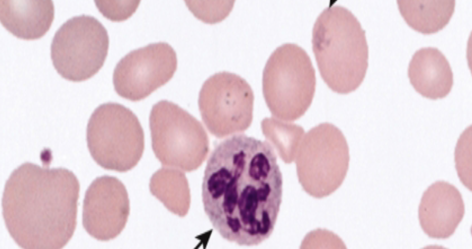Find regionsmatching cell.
I'll return each instance as SVG.
<instances>
[{
  "instance_id": "6da1fadb",
  "label": "cell",
  "mask_w": 472,
  "mask_h": 249,
  "mask_svg": "<svg viewBox=\"0 0 472 249\" xmlns=\"http://www.w3.org/2000/svg\"><path fill=\"white\" fill-rule=\"evenodd\" d=\"M204 209L221 236L240 245L267 239L282 200V177L273 147L244 134L219 143L207 162Z\"/></svg>"
},
{
  "instance_id": "7a4b0ae2",
  "label": "cell",
  "mask_w": 472,
  "mask_h": 249,
  "mask_svg": "<svg viewBox=\"0 0 472 249\" xmlns=\"http://www.w3.org/2000/svg\"><path fill=\"white\" fill-rule=\"evenodd\" d=\"M80 185L66 168L26 162L6 181L3 215L10 235L27 249H58L72 237L77 224Z\"/></svg>"
},
{
  "instance_id": "3957f363",
  "label": "cell",
  "mask_w": 472,
  "mask_h": 249,
  "mask_svg": "<svg viewBox=\"0 0 472 249\" xmlns=\"http://www.w3.org/2000/svg\"><path fill=\"white\" fill-rule=\"evenodd\" d=\"M312 49L320 75L333 91L356 90L368 68L365 31L352 13L341 6L324 9L312 30Z\"/></svg>"
},
{
  "instance_id": "277c9868",
  "label": "cell",
  "mask_w": 472,
  "mask_h": 249,
  "mask_svg": "<svg viewBox=\"0 0 472 249\" xmlns=\"http://www.w3.org/2000/svg\"><path fill=\"white\" fill-rule=\"evenodd\" d=\"M315 87V70L301 47L286 43L271 54L263 72L262 89L275 117L289 122L302 116L312 102Z\"/></svg>"
},
{
  "instance_id": "5b68a950",
  "label": "cell",
  "mask_w": 472,
  "mask_h": 249,
  "mask_svg": "<svg viewBox=\"0 0 472 249\" xmlns=\"http://www.w3.org/2000/svg\"><path fill=\"white\" fill-rule=\"evenodd\" d=\"M87 147L93 160L102 167L119 172L133 168L144 150L143 128L129 109L109 102L97 107L88 122Z\"/></svg>"
},
{
  "instance_id": "8992f818",
  "label": "cell",
  "mask_w": 472,
  "mask_h": 249,
  "mask_svg": "<svg viewBox=\"0 0 472 249\" xmlns=\"http://www.w3.org/2000/svg\"><path fill=\"white\" fill-rule=\"evenodd\" d=\"M349 147L341 131L324 122L304 135L296 157L303 190L318 199L335 192L343 183L349 163Z\"/></svg>"
},
{
  "instance_id": "52a82bcc",
  "label": "cell",
  "mask_w": 472,
  "mask_h": 249,
  "mask_svg": "<svg viewBox=\"0 0 472 249\" xmlns=\"http://www.w3.org/2000/svg\"><path fill=\"white\" fill-rule=\"evenodd\" d=\"M153 150L163 166L190 171L197 168L207 151L201 123L178 105L161 100L149 118Z\"/></svg>"
},
{
  "instance_id": "ba28073f",
  "label": "cell",
  "mask_w": 472,
  "mask_h": 249,
  "mask_svg": "<svg viewBox=\"0 0 472 249\" xmlns=\"http://www.w3.org/2000/svg\"><path fill=\"white\" fill-rule=\"evenodd\" d=\"M109 44L107 31L97 19L84 15L74 17L65 22L53 37V64L64 79L85 81L103 66Z\"/></svg>"
},
{
  "instance_id": "9c48e42d",
  "label": "cell",
  "mask_w": 472,
  "mask_h": 249,
  "mask_svg": "<svg viewBox=\"0 0 472 249\" xmlns=\"http://www.w3.org/2000/svg\"><path fill=\"white\" fill-rule=\"evenodd\" d=\"M254 96L248 83L227 72L216 73L204 83L198 104L201 117L214 135L223 137L246 130L251 124Z\"/></svg>"
},
{
  "instance_id": "30bf717a",
  "label": "cell",
  "mask_w": 472,
  "mask_h": 249,
  "mask_svg": "<svg viewBox=\"0 0 472 249\" xmlns=\"http://www.w3.org/2000/svg\"><path fill=\"white\" fill-rule=\"evenodd\" d=\"M177 65L176 53L167 43L150 44L134 50L123 57L115 68V90L126 99H143L172 78Z\"/></svg>"
},
{
  "instance_id": "8fae6325",
  "label": "cell",
  "mask_w": 472,
  "mask_h": 249,
  "mask_svg": "<svg viewBox=\"0 0 472 249\" xmlns=\"http://www.w3.org/2000/svg\"><path fill=\"white\" fill-rule=\"evenodd\" d=\"M129 211V200L123 183L114 176L98 177L85 194L83 226L93 238L108 241L123 230Z\"/></svg>"
},
{
  "instance_id": "7c38bea8",
  "label": "cell",
  "mask_w": 472,
  "mask_h": 249,
  "mask_svg": "<svg viewBox=\"0 0 472 249\" xmlns=\"http://www.w3.org/2000/svg\"><path fill=\"white\" fill-rule=\"evenodd\" d=\"M465 213L462 196L453 185L437 181L424 192L418 208L420 226L430 237L445 239L451 236Z\"/></svg>"
},
{
  "instance_id": "4fadbf2b",
  "label": "cell",
  "mask_w": 472,
  "mask_h": 249,
  "mask_svg": "<svg viewBox=\"0 0 472 249\" xmlns=\"http://www.w3.org/2000/svg\"><path fill=\"white\" fill-rule=\"evenodd\" d=\"M408 76L416 91L433 100L445 97L453 84L450 64L436 48H422L417 50L409 63Z\"/></svg>"
},
{
  "instance_id": "5bb4252c",
  "label": "cell",
  "mask_w": 472,
  "mask_h": 249,
  "mask_svg": "<svg viewBox=\"0 0 472 249\" xmlns=\"http://www.w3.org/2000/svg\"><path fill=\"white\" fill-rule=\"evenodd\" d=\"M54 18L52 1H0L2 24L20 39L41 38L49 30Z\"/></svg>"
},
{
  "instance_id": "9a60e30c",
  "label": "cell",
  "mask_w": 472,
  "mask_h": 249,
  "mask_svg": "<svg viewBox=\"0 0 472 249\" xmlns=\"http://www.w3.org/2000/svg\"><path fill=\"white\" fill-rule=\"evenodd\" d=\"M401 15L413 30L423 34L437 33L444 28L451 18L455 1H397Z\"/></svg>"
},
{
  "instance_id": "2e32d148",
  "label": "cell",
  "mask_w": 472,
  "mask_h": 249,
  "mask_svg": "<svg viewBox=\"0 0 472 249\" xmlns=\"http://www.w3.org/2000/svg\"><path fill=\"white\" fill-rule=\"evenodd\" d=\"M184 174L174 169L162 168L152 176L150 189L152 195L174 214L183 216L185 209L182 206V189H186Z\"/></svg>"
},
{
  "instance_id": "e0dca14e",
  "label": "cell",
  "mask_w": 472,
  "mask_h": 249,
  "mask_svg": "<svg viewBox=\"0 0 472 249\" xmlns=\"http://www.w3.org/2000/svg\"><path fill=\"white\" fill-rule=\"evenodd\" d=\"M262 130L287 163L293 161L304 136L303 128L278 118H265L261 122Z\"/></svg>"
},
{
  "instance_id": "ac0fdd59",
  "label": "cell",
  "mask_w": 472,
  "mask_h": 249,
  "mask_svg": "<svg viewBox=\"0 0 472 249\" xmlns=\"http://www.w3.org/2000/svg\"><path fill=\"white\" fill-rule=\"evenodd\" d=\"M192 12L201 20L207 23H215L224 19L230 12L233 4H207L203 1H186Z\"/></svg>"
},
{
  "instance_id": "d6986e66",
  "label": "cell",
  "mask_w": 472,
  "mask_h": 249,
  "mask_svg": "<svg viewBox=\"0 0 472 249\" xmlns=\"http://www.w3.org/2000/svg\"><path fill=\"white\" fill-rule=\"evenodd\" d=\"M96 3L105 17L115 21H122L130 17L138 5V3L134 4L135 3L133 4H111L108 1H96Z\"/></svg>"
}]
</instances>
